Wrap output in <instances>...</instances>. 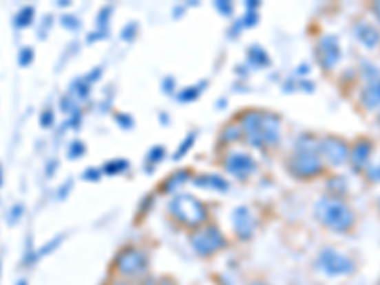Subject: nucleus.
<instances>
[{
    "label": "nucleus",
    "mask_w": 380,
    "mask_h": 285,
    "mask_svg": "<svg viewBox=\"0 0 380 285\" xmlns=\"http://www.w3.org/2000/svg\"><path fill=\"white\" fill-rule=\"evenodd\" d=\"M246 141L255 149L276 147L282 139V118L274 112L247 111L240 118Z\"/></svg>",
    "instance_id": "f257e3e1"
},
{
    "label": "nucleus",
    "mask_w": 380,
    "mask_h": 285,
    "mask_svg": "<svg viewBox=\"0 0 380 285\" xmlns=\"http://www.w3.org/2000/svg\"><path fill=\"white\" fill-rule=\"evenodd\" d=\"M289 171L299 179H314L324 173V160L319 156V141L310 135H302L295 145V152L289 160Z\"/></svg>",
    "instance_id": "f03ea898"
},
{
    "label": "nucleus",
    "mask_w": 380,
    "mask_h": 285,
    "mask_svg": "<svg viewBox=\"0 0 380 285\" xmlns=\"http://www.w3.org/2000/svg\"><path fill=\"white\" fill-rule=\"evenodd\" d=\"M316 219L331 232H348L356 224L354 209L342 198L325 196L316 204Z\"/></svg>",
    "instance_id": "7ed1b4c3"
},
{
    "label": "nucleus",
    "mask_w": 380,
    "mask_h": 285,
    "mask_svg": "<svg viewBox=\"0 0 380 285\" xmlns=\"http://www.w3.org/2000/svg\"><path fill=\"white\" fill-rule=\"evenodd\" d=\"M169 213L187 229H200L207 221L206 206L190 194H179L169 202Z\"/></svg>",
    "instance_id": "20e7f679"
},
{
    "label": "nucleus",
    "mask_w": 380,
    "mask_h": 285,
    "mask_svg": "<svg viewBox=\"0 0 380 285\" xmlns=\"http://www.w3.org/2000/svg\"><path fill=\"white\" fill-rule=\"evenodd\" d=\"M317 268L324 272L325 276L329 277H339V276H350L356 264L350 259L348 255H344L339 249H332V247H325L317 255Z\"/></svg>",
    "instance_id": "39448f33"
},
{
    "label": "nucleus",
    "mask_w": 380,
    "mask_h": 285,
    "mask_svg": "<svg viewBox=\"0 0 380 285\" xmlns=\"http://www.w3.org/2000/svg\"><path fill=\"white\" fill-rule=\"evenodd\" d=\"M190 246L200 257H211L217 251H221L222 247L226 246V242H224L221 230L211 224V226L194 230L190 236Z\"/></svg>",
    "instance_id": "423d86ee"
},
{
    "label": "nucleus",
    "mask_w": 380,
    "mask_h": 285,
    "mask_svg": "<svg viewBox=\"0 0 380 285\" xmlns=\"http://www.w3.org/2000/svg\"><path fill=\"white\" fill-rule=\"evenodd\" d=\"M319 156L332 167H341L348 164L350 145L341 137H324L319 141Z\"/></svg>",
    "instance_id": "0eeeda50"
},
{
    "label": "nucleus",
    "mask_w": 380,
    "mask_h": 285,
    "mask_svg": "<svg viewBox=\"0 0 380 285\" xmlns=\"http://www.w3.org/2000/svg\"><path fill=\"white\" fill-rule=\"evenodd\" d=\"M116 270L124 277H139L147 270V255L137 247H126L116 257Z\"/></svg>",
    "instance_id": "6e6552de"
},
{
    "label": "nucleus",
    "mask_w": 380,
    "mask_h": 285,
    "mask_svg": "<svg viewBox=\"0 0 380 285\" xmlns=\"http://www.w3.org/2000/svg\"><path fill=\"white\" fill-rule=\"evenodd\" d=\"M316 57L321 69L324 71H332L342 57V50H341V42L335 34H324L321 39L317 40L316 46Z\"/></svg>",
    "instance_id": "1a4fd4ad"
},
{
    "label": "nucleus",
    "mask_w": 380,
    "mask_h": 285,
    "mask_svg": "<svg viewBox=\"0 0 380 285\" xmlns=\"http://www.w3.org/2000/svg\"><path fill=\"white\" fill-rule=\"evenodd\" d=\"M224 167L232 177H236L240 181L247 179L249 175L255 173L257 169V164L255 160L247 154V152L242 151H230L226 156H224Z\"/></svg>",
    "instance_id": "9d476101"
},
{
    "label": "nucleus",
    "mask_w": 380,
    "mask_h": 285,
    "mask_svg": "<svg viewBox=\"0 0 380 285\" xmlns=\"http://www.w3.org/2000/svg\"><path fill=\"white\" fill-rule=\"evenodd\" d=\"M232 224H234V232L240 240H249V237H253L255 230H257V217L249 207H236L234 215H232Z\"/></svg>",
    "instance_id": "9b49d317"
},
{
    "label": "nucleus",
    "mask_w": 380,
    "mask_h": 285,
    "mask_svg": "<svg viewBox=\"0 0 380 285\" xmlns=\"http://www.w3.org/2000/svg\"><path fill=\"white\" fill-rule=\"evenodd\" d=\"M372 151H374V147H372V142L369 139H357L354 142V147H350V164H352V169L354 171H363L369 167V162H371Z\"/></svg>",
    "instance_id": "f8f14e48"
},
{
    "label": "nucleus",
    "mask_w": 380,
    "mask_h": 285,
    "mask_svg": "<svg viewBox=\"0 0 380 285\" xmlns=\"http://www.w3.org/2000/svg\"><path fill=\"white\" fill-rule=\"evenodd\" d=\"M359 103L363 105V109H367V111L380 109V72L371 78H365V86L359 95Z\"/></svg>",
    "instance_id": "ddd939ff"
},
{
    "label": "nucleus",
    "mask_w": 380,
    "mask_h": 285,
    "mask_svg": "<svg viewBox=\"0 0 380 285\" xmlns=\"http://www.w3.org/2000/svg\"><path fill=\"white\" fill-rule=\"evenodd\" d=\"M354 36L367 50H377L380 46V31L367 21H359L354 27Z\"/></svg>",
    "instance_id": "4468645a"
},
{
    "label": "nucleus",
    "mask_w": 380,
    "mask_h": 285,
    "mask_svg": "<svg viewBox=\"0 0 380 285\" xmlns=\"http://www.w3.org/2000/svg\"><path fill=\"white\" fill-rule=\"evenodd\" d=\"M194 182H196V187H200V189H213L221 190V192L229 190V182L224 181L221 175H198V177L194 179Z\"/></svg>",
    "instance_id": "2eb2a0df"
},
{
    "label": "nucleus",
    "mask_w": 380,
    "mask_h": 285,
    "mask_svg": "<svg viewBox=\"0 0 380 285\" xmlns=\"http://www.w3.org/2000/svg\"><path fill=\"white\" fill-rule=\"evenodd\" d=\"M327 189H329V192L335 198H342L348 192V181L344 177H341V175H337V177H331L327 181Z\"/></svg>",
    "instance_id": "dca6fc26"
},
{
    "label": "nucleus",
    "mask_w": 380,
    "mask_h": 285,
    "mask_svg": "<svg viewBox=\"0 0 380 285\" xmlns=\"http://www.w3.org/2000/svg\"><path fill=\"white\" fill-rule=\"evenodd\" d=\"M247 57H249V63L257 65V67H266V65H270L268 54H266L261 46L249 48V50H247Z\"/></svg>",
    "instance_id": "f3484780"
},
{
    "label": "nucleus",
    "mask_w": 380,
    "mask_h": 285,
    "mask_svg": "<svg viewBox=\"0 0 380 285\" xmlns=\"http://www.w3.org/2000/svg\"><path fill=\"white\" fill-rule=\"evenodd\" d=\"M189 179H190L189 171H184V169H182V171H177V173L171 175V177L164 182V192H171V190L179 189L182 182H187Z\"/></svg>",
    "instance_id": "a211bd4d"
},
{
    "label": "nucleus",
    "mask_w": 380,
    "mask_h": 285,
    "mask_svg": "<svg viewBox=\"0 0 380 285\" xmlns=\"http://www.w3.org/2000/svg\"><path fill=\"white\" fill-rule=\"evenodd\" d=\"M244 137V131H242V126L240 124H229V126L222 129L221 139L224 142H234L240 141Z\"/></svg>",
    "instance_id": "6ab92c4d"
},
{
    "label": "nucleus",
    "mask_w": 380,
    "mask_h": 285,
    "mask_svg": "<svg viewBox=\"0 0 380 285\" xmlns=\"http://www.w3.org/2000/svg\"><path fill=\"white\" fill-rule=\"evenodd\" d=\"M103 169H105V173H109V175L122 173L124 169H127V162L126 160H114V162H109Z\"/></svg>",
    "instance_id": "aec40b11"
},
{
    "label": "nucleus",
    "mask_w": 380,
    "mask_h": 285,
    "mask_svg": "<svg viewBox=\"0 0 380 285\" xmlns=\"http://www.w3.org/2000/svg\"><path fill=\"white\" fill-rule=\"evenodd\" d=\"M198 95L200 87H187V89H182L181 94H179V99H181V101H194Z\"/></svg>",
    "instance_id": "412c9836"
},
{
    "label": "nucleus",
    "mask_w": 380,
    "mask_h": 285,
    "mask_svg": "<svg viewBox=\"0 0 380 285\" xmlns=\"http://www.w3.org/2000/svg\"><path fill=\"white\" fill-rule=\"evenodd\" d=\"M367 179L372 182H380V162L379 164H372V166H369L367 169Z\"/></svg>",
    "instance_id": "4be33fe9"
},
{
    "label": "nucleus",
    "mask_w": 380,
    "mask_h": 285,
    "mask_svg": "<svg viewBox=\"0 0 380 285\" xmlns=\"http://www.w3.org/2000/svg\"><path fill=\"white\" fill-rule=\"evenodd\" d=\"M31 21H32V8H25L23 12H19V19H17V25H19V27H27Z\"/></svg>",
    "instance_id": "5701e85b"
},
{
    "label": "nucleus",
    "mask_w": 380,
    "mask_h": 285,
    "mask_svg": "<svg viewBox=\"0 0 380 285\" xmlns=\"http://www.w3.org/2000/svg\"><path fill=\"white\" fill-rule=\"evenodd\" d=\"M164 147H154L151 152H149V156H147V160L151 162V164H156V162H160V160L164 158Z\"/></svg>",
    "instance_id": "b1692460"
},
{
    "label": "nucleus",
    "mask_w": 380,
    "mask_h": 285,
    "mask_svg": "<svg viewBox=\"0 0 380 285\" xmlns=\"http://www.w3.org/2000/svg\"><path fill=\"white\" fill-rule=\"evenodd\" d=\"M192 145H194V135H189V137L184 139V142H182V145H181V149H179V152L175 154V158H182V156H184V152L189 151Z\"/></svg>",
    "instance_id": "393cba45"
},
{
    "label": "nucleus",
    "mask_w": 380,
    "mask_h": 285,
    "mask_svg": "<svg viewBox=\"0 0 380 285\" xmlns=\"http://www.w3.org/2000/svg\"><path fill=\"white\" fill-rule=\"evenodd\" d=\"M84 151H86V147H84L82 142H72L71 149H69V152H71L72 158H78L80 154H84Z\"/></svg>",
    "instance_id": "a878e982"
},
{
    "label": "nucleus",
    "mask_w": 380,
    "mask_h": 285,
    "mask_svg": "<svg viewBox=\"0 0 380 285\" xmlns=\"http://www.w3.org/2000/svg\"><path fill=\"white\" fill-rule=\"evenodd\" d=\"M31 59H32V52L29 50V48H25L23 52H21V56H19V61H21V65H29Z\"/></svg>",
    "instance_id": "bb28decb"
},
{
    "label": "nucleus",
    "mask_w": 380,
    "mask_h": 285,
    "mask_svg": "<svg viewBox=\"0 0 380 285\" xmlns=\"http://www.w3.org/2000/svg\"><path fill=\"white\" fill-rule=\"evenodd\" d=\"M99 175H101V171H99V169L89 167V169H87V173L84 175V179H92V181H94V179H99Z\"/></svg>",
    "instance_id": "cd10ccee"
},
{
    "label": "nucleus",
    "mask_w": 380,
    "mask_h": 285,
    "mask_svg": "<svg viewBox=\"0 0 380 285\" xmlns=\"http://www.w3.org/2000/svg\"><path fill=\"white\" fill-rule=\"evenodd\" d=\"M217 8L221 10L222 14H226V16H229L230 12H232V4H230V2H217Z\"/></svg>",
    "instance_id": "c85d7f7f"
},
{
    "label": "nucleus",
    "mask_w": 380,
    "mask_h": 285,
    "mask_svg": "<svg viewBox=\"0 0 380 285\" xmlns=\"http://www.w3.org/2000/svg\"><path fill=\"white\" fill-rule=\"evenodd\" d=\"M116 118H118L120 122H124V124H122V126H124V127H131V126H134V120H131V116H124V114H118Z\"/></svg>",
    "instance_id": "c756f323"
},
{
    "label": "nucleus",
    "mask_w": 380,
    "mask_h": 285,
    "mask_svg": "<svg viewBox=\"0 0 380 285\" xmlns=\"http://www.w3.org/2000/svg\"><path fill=\"white\" fill-rule=\"evenodd\" d=\"M371 12L374 14V16H377V19L380 21V0H379V2H374V4H372Z\"/></svg>",
    "instance_id": "7c9ffc66"
},
{
    "label": "nucleus",
    "mask_w": 380,
    "mask_h": 285,
    "mask_svg": "<svg viewBox=\"0 0 380 285\" xmlns=\"http://www.w3.org/2000/svg\"><path fill=\"white\" fill-rule=\"evenodd\" d=\"M251 285H268V284H264V282H255V284H251Z\"/></svg>",
    "instance_id": "2f4dec72"
},
{
    "label": "nucleus",
    "mask_w": 380,
    "mask_h": 285,
    "mask_svg": "<svg viewBox=\"0 0 380 285\" xmlns=\"http://www.w3.org/2000/svg\"><path fill=\"white\" fill-rule=\"evenodd\" d=\"M112 285H127V284H124V282H118V284H112Z\"/></svg>",
    "instance_id": "473e14b6"
},
{
    "label": "nucleus",
    "mask_w": 380,
    "mask_h": 285,
    "mask_svg": "<svg viewBox=\"0 0 380 285\" xmlns=\"http://www.w3.org/2000/svg\"><path fill=\"white\" fill-rule=\"evenodd\" d=\"M17 285H27V284H25V282H19V284H17Z\"/></svg>",
    "instance_id": "72a5a7b5"
},
{
    "label": "nucleus",
    "mask_w": 380,
    "mask_h": 285,
    "mask_svg": "<svg viewBox=\"0 0 380 285\" xmlns=\"http://www.w3.org/2000/svg\"><path fill=\"white\" fill-rule=\"evenodd\" d=\"M379 211H380V198H379Z\"/></svg>",
    "instance_id": "f704fd0d"
},
{
    "label": "nucleus",
    "mask_w": 380,
    "mask_h": 285,
    "mask_svg": "<svg viewBox=\"0 0 380 285\" xmlns=\"http://www.w3.org/2000/svg\"><path fill=\"white\" fill-rule=\"evenodd\" d=\"M379 124H380V114H379Z\"/></svg>",
    "instance_id": "c9c22d12"
},
{
    "label": "nucleus",
    "mask_w": 380,
    "mask_h": 285,
    "mask_svg": "<svg viewBox=\"0 0 380 285\" xmlns=\"http://www.w3.org/2000/svg\"><path fill=\"white\" fill-rule=\"evenodd\" d=\"M0 179H2V173H0Z\"/></svg>",
    "instance_id": "e433bc0d"
},
{
    "label": "nucleus",
    "mask_w": 380,
    "mask_h": 285,
    "mask_svg": "<svg viewBox=\"0 0 380 285\" xmlns=\"http://www.w3.org/2000/svg\"><path fill=\"white\" fill-rule=\"evenodd\" d=\"M379 285H380V284H379Z\"/></svg>",
    "instance_id": "4c0bfd02"
}]
</instances>
